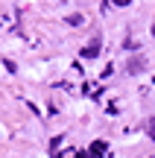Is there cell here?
<instances>
[{"label": "cell", "instance_id": "obj_1", "mask_svg": "<svg viewBox=\"0 0 155 158\" xmlns=\"http://www.w3.org/2000/svg\"><path fill=\"white\" fill-rule=\"evenodd\" d=\"M100 47H103V38L97 35V38H94L91 44H88L85 50H82V56H85V59H97V56H100Z\"/></svg>", "mask_w": 155, "mask_h": 158}, {"label": "cell", "instance_id": "obj_2", "mask_svg": "<svg viewBox=\"0 0 155 158\" xmlns=\"http://www.w3.org/2000/svg\"><path fill=\"white\" fill-rule=\"evenodd\" d=\"M141 70H146V59L144 56H132L129 59V73H141Z\"/></svg>", "mask_w": 155, "mask_h": 158}, {"label": "cell", "instance_id": "obj_3", "mask_svg": "<svg viewBox=\"0 0 155 158\" xmlns=\"http://www.w3.org/2000/svg\"><path fill=\"white\" fill-rule=\"evenodd\" d=\"M91 149H94V158H97V155H103V152H105V143H103V141H97Z\"/></svg>", "mask_w": 155, "mask_h": 158}, {"label": "cell", "instance_id": "obj_4", "mask_svg": "<svg viewBox=\"0 0 155 158\" xmlns=\"http://www.w3.org/2000/svg\"><path fill=\"white\" fill-rule=\"evenodd\" d=\"M67 23H70V27H79V23H82V15H70Z\"/></svg>", "mask_w": 155, "mask_h": 158}, {"label": "cell", "instance_id": "obj_5", "mask_svg": "<svg viewBox=\"0 0 155 158\" xmlns=\"http://www.w3.org/2000/svg\"><path fill=\"white\" fill-rule=\"evenodd\" d=\"M132 0H114V6H129Z\"/></svg>", "mask_w": 155, "mask_h": 158}, {"label": "cell", "instance_id": "obj_6", "mask_svg": "<svg viewBox=\"0 0 155 158\" xmlns=\"http://www.w3.org/2000/svg\"><path fill=\"white\" fill-rule=\"evenodd\" d=\"M152 35H155V27H152Z\"/></svg>", "mask_w": 155, "mask_h": 158}]
</instances>
